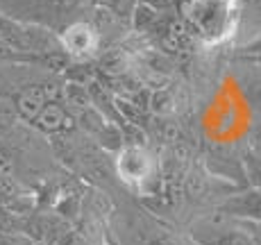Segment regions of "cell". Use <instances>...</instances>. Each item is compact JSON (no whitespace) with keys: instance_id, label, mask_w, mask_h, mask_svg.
I'll return each mask as SVG.
<instances>
[{"instance_id":"obj_1","label":"cell","mask_w":261,"mask_h":245,"mask_svg":"<svg viewBox=\"0 0 261 245\" xmlns=\"http://www.w3.org/2000/svg\"><path fill=\"white\" fill-rule=\"evenodd\" d=\"M184 14L191 32L216 46L237 32L239 0H189Z\"/></svg>"},{"instance_id":"obj_2","label":"cell","mask_w":261,"mask_h":245,"mask_svg":"<svg viewBox=\"0 0 261 245\" xmlns=\"http://www.w3.org/2000/svg\"><path fill=\"white\" fill-rule=\"evenodd\" d=\"M154 161L143 146H125L118 152V177L129 186H141L154 175Z\"/></svg>"},{"instance_id":"obj_3","label":"cell","mask_w":261,"mask_h":245,"mask_svg":"<svg viewBox=\"0 0 261 245\" xmlns=\"http://www.w3.org/2000/svg\"><path fill=\"white\" fill-rule=\"evenodd\" d=\"M62 46L66 48V52L75 55V57L91 55L98 48V32L89 23H73L64 30Z\"/></svg>"},{"instance_id":"obj_4","label":"cell","mask_w":261,"mask_h":245,"mask_svg":"<svg viewBox=\"0 0 261 245\" xmlns=\"http://www.w3.org/2000/svg\"><path fill=\"white\" fill-rule=\"evenodd\" d=\"M220 211L239 221H261V193L257 188L237 193L220 204Z\"/></svg>"},{"instance_id":"obj_5","label":"cell","mask_w":261,"mask_h":245,"mask_svg":"<svg viewBox=\"0 0 261 245\" xmlns=\"http://www.w3.org/2000/svg\"><path fill=\"white\" fill-rule=\"evenodd\" d=\"M193 241L198 245H252L250 236L241 229H225V227H209V229H193Z\"/></svg>"},{"instance_id":"obj_6","label":"cell","mask_w":261,"mask_h":245,"mask_svg":"<svg viewBox=\"0 0 261 245\" xmlns=\"http://www.w3.org/2000/svg\"><path fill=\"white\" fill-rule=\"evenodd\" d=\"M234 34H248V43L261 37V0H239V21Z\"/></svg>"},{"instance_id":"obj_7","label":"cell","mask_w":261,"mask_h":245,"mask_svg":"<svg viewBox=\"0 0 261 245\" xmlns=\"http://www.w3.org/2000/svg\"><path fill=\"white\" fill-rule=\"evenodd\" d=\"M150 104H152V112L159 114V116H170V114L175 112V98L166 89L154 91L152 98H150Z\"/></svg>"},{"instance_id":"obj_8","label":"cell","mask_w":261,"mask_h":245,"mask_svg":"<svg viewBox=\"0 0 261 245\" xmlns=\"http://www.w3.org/2000/svg\"><path fill=\"white\" fill-rule=\"evenodd\" d=\"M243 166H245V173H248L250 179H252V184L257 186V191L261 193V157L254 152H245Z\"/></svg>"},{"instance_id":"obj_9","label":"cell","mask_w":261,"mask_h":245,"mask_svg":"<svg viewBox=\"0 0 261 245\" xmlns=\"http://www.w3.org/2000/svg\"><path fill=\"white\" fill-rule=\"evenodd\" d=\"M154 21H157V9H154L150 3H141V5H139L137 12H134V25H137V30L150 28Z\"/></svg>"},{"instance_id":"obj_10","label":"cell","mask_w":261,"mask_h":245,"mask_svg":"<svg viewBox=\"0 0 261 245\" xmlns=\"http://www.w3.org/2000/svg\"><path fill=\"white\" fill-rule=\"evenodd\" d=\"M241 227L245 229L252 245H261V221H241Z\"/></svg>"},{"instance_id":"obj_11","label":"cell","mask_w":261,"mask_h":245,"mask_svg":"<svg viewBox=\"0 0 261 245\" xmlns=\"http://www.w3.org/2000/svg\"><path fill=\"white\" fill-rule=\"evenodd\" d=\"M245 50H248V52H261V37H257L254 41H250L248 46H245Z\"/></svg>"},{"instance_id":"obj_12","label":"cell","mask_w":261,"mask_h":245,"mask_svg":"<svg viewBox=\"0 0 261 245\" xmlns=\"http://www.w3.org/2000/svg\"><path fill=\"white\" fill-rule=\"evenodd\" d=\"M62 245H82V241H80V238H75V236H68Z\"/></svg>"}]
</instances>
